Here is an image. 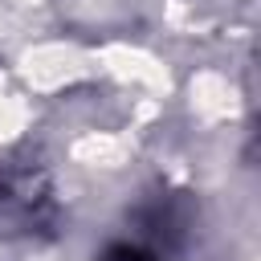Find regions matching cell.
Instances as JSON below:
<instances>
[{"label":"cell","instance_id":"cell-2","mask_svg":"<svg viewBox=\"0 0 261 261\" xmlns=\"http://www.w3.org/2000/svg\"><path fill=\"white\" fill-rule=\"evenodd\" d=\"M143 224H147V232L159 237V241H179L184 228H188V212L175 204V196H159V200L143 212Z\"/></svg>","mask_w":261,"mask_h":261},{"label":"cell","instance_id":"cell-3","mask_svg":"<svg viewBox=\"0 0 261 261\" xmlns=\"http://www.w3.org/2000/svg\"><path fill=\"white\" fill-rule=\"evenodd\" d=\"M102 261H159L155 253H147L143 245H130V241H118L102 253Z\"/></svg>","mask_w":261,"mask_h":261},{"label":"cell","instance_id":"cell-1","mask_svg":"<svg viewBox=\"0 0 261 261\" xmlns=\"http://www.w3.org/2000/svg\"><path fill=\"white\" fill-rule=\"evenodd\" d=\"M61 220L53 175L41 159L20 155L0 163V241H41L53 237Z\"/></svg>","mask_w":261,"mask_h":261}]
</instances>
